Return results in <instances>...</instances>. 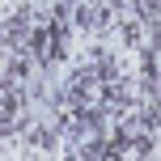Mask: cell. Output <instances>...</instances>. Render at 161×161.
<instances>
[{"instance_id": "1", "label": "cell", "mask_w": 161, "mask_h": 161, "mask_svg": "<svg viewBox=\"0 0 161 161\" xmlns=\"http://www.w3.org/2000/svg\"><path fill=\"white\" fill-rule=\"evenodd\" d=\"M102 97H106V80L93 68H80L68 80V106H76V110H93V106H102Z\"/></svg>"}, {"instance_id": "5", "label": "cell", "mask_w": 161, "mask_h": 161, "mask_svg": "<svg viewBox=\"0 0 161 161\" xmlns=\"http://www.w3.org/2000/svg\"><path fill=\"white\" fill-rule=\"evenodd\" d=\"M17 119H21V93H17V89H4V106H0V123H4V127H13Z\"/></svg>"}, {"instance_id": "6", "label": "cell", "mask_w": 161, "mask_h": 161, "mask_svg": "<svg viewBox=\"0 0 161 161\" xmlns=\"http://www.w3.org/2000/svg\"><path fill=\"white\" fill-rule=\"evenodd\" d=\"M123 47H127V51H140V47H144V25H140L136 17L123 21Z\"/></svg>"}, {"instance_id": "3", "label": "cell", "mask_w": 161, "mask_h": 161, "mask_svg": "<svg viewBox=\"0 0 161 161\" xmlns=\"http://www.w3.org/2000/svg\"><path fill=\"white\" fill-rule=\"evenodd\" d=\"M76 21H80V30H110L114 25V8L110 4H80Z\"/></svg>"}, {"instance_id": "4", "label": "cell", "mask_w": 161, "mask_h": 161, "mask_svg": "<svg viewBox=\"0 0 161 161\" xmlns=\"http://www.w3.org/2000/svg\"><path fill=\"white\" fill-rule=\"evenodd\" d=\"M144 153H148V140H123L110 153V161H144Z\"/></svg>"}, {"instance_id": "7", "label": "cell", "mask_w": 161, "mask_h": 161, "mask_svg": "<svg viewBox=\"0 0 161 161\" xmlns=\"http://www.w3.org/2000/svg\"><path fill=\"white\" fill-rule=\"evenodd\" d=\"M144 13H148V17H157V21H161V4H144Z\"/></svg>"}, {"instance_id": "2", "label": "cell", "mask_w": 161, "mask_h": 161, "mask_svg": "<svg viewBox=\"0 0 161 161\" xmlns=\"http://www.w3.org/2000/svg\"><path fill=\"white\" fill-rule=\"evenodd\" d=\"M25 148L38 153L42 161L59 157V131H51V127H30V131H25Z\"/></svg>"}, {"instance_id": "8", "label": "cell", "mask_w": 161, "mask_h": 161, "mask_svg": "<svg viewBox=\"0 0 161 161\" xmlns=\"http://www.w3.org/2000/svg\"><path fill=\"white\" fill-rule=\"evenodd\" d=\"M153 76H157V89H161V59H157V64H153Z\"/></svg>"}]
</instances>
